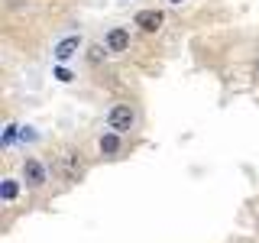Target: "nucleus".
<instances>
[{
    "instance_id": "f257e3e1",
    "label": "nucleus",
    "mask_w": 259,
    "mask_h": 243,
    "mask_svg": "<svg viewBox=\"0 0 259 243\" xmlns=\"http://www.w3.org/2000/svg\"><path fill=\"white\" fill-rule=\"evenodd\" d=\"M55 172H59L65 182H78V178H81V162H78V156H75V152H62Z\"/></svg>"
},
{
    "instance_id": "f03ea898",
    "label": "nucleus",
    "mask_w": 259,
    "mask_h": 243,
    "mask_svg": "<svg viewBox=\"0 0 259 243\" xmlns=\"http://www.w3.org/2000/svg\"><path fill=\"white\" fill-rule=\"evenodd\" d=\"M133 110H130V104H117V107L110 110V127L117 130V133H123V130L133 127Z\"/></svg>"
},
{
    "instance_id": "7ed1b4c3",
    "label": "nucleus",
    "mask_w": 259,
    "mask_h": 243,
    "mask_svg": "<svg viewBox=\"0 0 259 243\" xmlns=\"http://www.w3.org/2000/svg\"><path fill=\"white\" fill-rule=\"evenodd\" d=\"M136 26L146 29V32H156L162 26V13L159 10H140L136 13Z\"/></svg>"
},
{
    "instance_id": "20e7f679",
    "label": "nucleus",
    "mask_w": 259,
    "mask_h": 243,
    "mask_svg": "<svg viewBox=\"0 0 259 243\" xmlns=\"http://www.w3.org/2000/svg\"><path fill=\"white\" fill-rule=\"evenodd\" d=\"M23 175H26V182H29V185H42V182H46V169L39 166L36 159H29L26 166H23Z\"/></svg>"
},
{
    "instance_id": "39448f33",
    "label": "nucleus",
    "mask_w": 259,
    "mask_h": 243,
    "mask_svg": "<svg viewBox=\"0 0 259 243\" xmlns=\"http://www.w3.org/2000/svg\"><path fill=\"white\" fill-rule=\"evenodd\" d=\"M75 49H78V36H68V39H62V43L55 46V59H59V62L71 59V55H75Z\"/></svg>"
},
{
    "instance_id": "423d86ee",
    "label": "nucleus",
    "mask_w": 259,
    "mask_h": 243,
    "mask_svg": "<svg viewBox=\"0 0 259 243\" xmlns=\"http://www.w3.org/2000/svg\"><path fill=\"white\" fill-rule=\"evenodd\" d=\"M107 46L113 49V52H123V49L130 46V32H126V29H110V36H107Z\"/></svg>"
},
{
    "instance_id": "0eeeda50",
    "label": "nucleus",
    "mask_w": 259,
    "mask_h": 243,
    "mask_svg": "<svg viewBox=\"0 0 259 243\" xmlns=\"http://www.w3.org/2000/svg\"><path fill=\"white\" fill-rule=\"evenodd\" d=\"M101 149H104V152H117V149H120L117 133H107V136H104V140H101Z\"/></svg>"
},
{
    "instance_id": "6e6552de",
    "label": "nucleus",
    "mask_w": 259,
    "mask_h": 243,
    "mask_svg": "<svg viewBox=\"0 0 259 243\" xmlns=\"http://www.w3.org/2000/svg\"><path fill=\"white\" fill-rule=\"evenodd\" d=\"M88 59H91V65H101L104 62V49L101 46H91V49H88Z\"/></svg>"
},
{
    "instance_id": "1a4fd4ad",
    "label": "nucleus",
    "mask_w": 259,
    "mask_h": 243,
    "mask_svg": "<svg viewBox=\"0 0 259 243\" xmlns=\"http://www.w3.org/2000/svg\"><path fill=\"white\" fill-rule=\"evenodd\" d=\"M16 191H20V185H16V182H4V198H7V201H13Z\"/></svg>"
},
{
    "instance_id": "9d476101",
    "label": "nucleus",
    "mask_w": 259,
    "mask_h": 243,
    "mask_svg": "<svg viewBox=\"0 0 259 243\" xmlns=\"http://www.w3.org/2000/svg\"><path fill=\"white\" fill-rule=\"evenodd\" d=\"M16 140V127H7V133H4V143H13Z\"/></svg>"
},
{
    "instance_id": "9b49d317",
    "label": "nucleus",
    "mask_w": 259,
    "mask_h": 243,
    "mask_svg": "<svg viewBox=\"0 0 259 243\" xmlns=\"http://www.w3.org/2000/svg\"><path fill=\"white\" fill-rule=\"evenodd\" d=\"M55 78H59V81H71V71L68 68H59V71H55Z\"/></svg>"
},
{
    "instance_id": "f8f14e48",
    "label": "nucleus",
    "mask_w": 259,
    "mask_h": 243,
    "mask_svg": "<svg viewBox=\"0 0 259 243\" xmlns=\"http://www.w3.org/2000/svg\"><path fill=\"white\" fill-rule=\"evenodd\" d=\"M172 4H182V0H172Z\"/></svg>"
},
{
    "instance_id": "ddd939ff",
    "label": "nucleus",
    "mask_w": 259,
    "mask_h": 243,
    "mask_svg": "<svg viewBox=\"0 0 259 243\" xmlns=\"http://www.w3.org/2000/svg\"><path fill=\"white\" fill-rule=\"evenodd\" d=\"M256 71H259V65H256Z\"/></svg>"
}]
</instances>
